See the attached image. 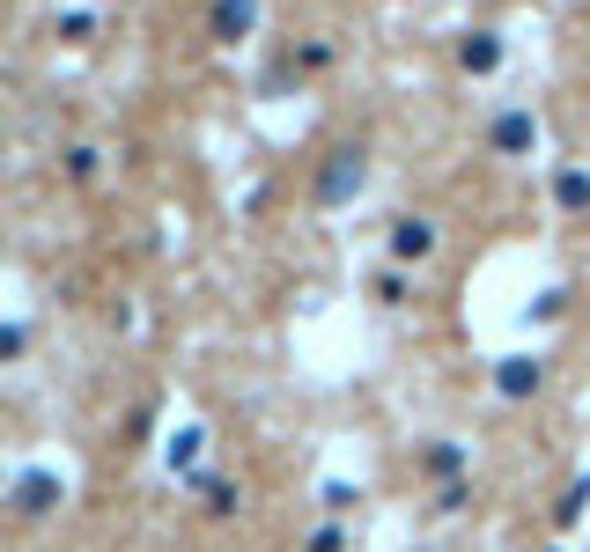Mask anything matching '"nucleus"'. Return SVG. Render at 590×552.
Instances as JSON below:
<instances>
[{"label":"nucleus","instance_id":"7ed1b4c3","mask_svg":"<svg viewBox=\"0 0 590 552\" xmlns=\"http://www.w3.org/2000/svg\"><path fill=\"white\" fill-rule=\"evenodd\" d=\"M494 141H502V147H524V141H532V119H524V111H510V119H494Z\"/></svg>","mask_w":590,"mask_h":552},{"label":"nucleus","instance_id":"f03ea898","mask_svg":"<svg viewBox=\"0 0 590 552\" xmlns=\"http://www.w3.org/2000/svg\"><path fill=\"white\" fill-rule=\"evenodd\" d=\"M502 390H516V398H524V390H539V361H532V354H516L510 368H502Z\"/></svg>","mask_w":590,"mask_h":552},{"label":"nucleus","instance_id":"f257e3e1","mask_svg":"<svg viewBox=\"0 0 590 552\" xmlns=\"http://www.w3.org/2000/svg\"><path fill=\"white\" fill-rule=\"evenodd\" d=\"M554 199H561V207H590V169H561V177H554Z\"/></svg>","mask_w":590,"mask_h":552},{"label":"nucleus","instance_id":"39448f33","mask_svg":"<svg viewBox=\"0 0 590 552\" xmlns=\"http://www.w3.org/2000/svg\"><path fill=\"white\" fill-rule=\"evenodd\" d=\"M466 59H472V67H480V74H488L494 59H502V45H494V37H472V52H466Z\"/></svg>","mask_w":590,"mask_h":552},{"label":"nucleus","instance_id":"20e7f679","mask_svg":"<svg viewBox=\"0 0 590 552\" xmlns=\"http://www.w3.org/2000/svg\"><path fill=\"white\" fill-rule=\"evenodd\" d=\"M590 501V472H576V486H568V494H561V523H568V516H576V508H583Z\"/></svg>","mask_w":590,"mask_h":552}]
</instances>
